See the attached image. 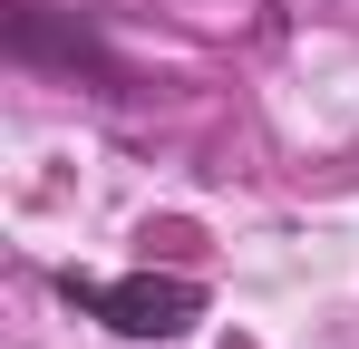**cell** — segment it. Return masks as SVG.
Here are the masks:
<instances>
[{"instance_id": "1", "label": "cell", "mask_w": 359, "mask_h": 349, "mask_svg": "<svg viewBox=\"0 0 359 349\" xmlns=\"http://www.w3.org/2000/svg\"><path fill=\"white\" fill-rule=\"evenodd\" d=\"M68 301L78 310H97V320H117L126 340H175V330H194V310H204V291L194 282H78L68 272Z\"/></svg>"}, {"instance_id": "2", "label": "cell", "mask_w": 359, "mask_h": 349, "mask_svg": "<svg viewBox=\"0 0 359 349\" xmlns=\"http://www.w3.org/2000/svg\"><path fill=\"white\" fill-rule=\"evenodd\" d=\"M10 49L29 58V68H68V78L88 68V78H97V97H126V68L107 58V39H97L88 20H49L39 0H10Z\"/></svg>"}]
</instances>
